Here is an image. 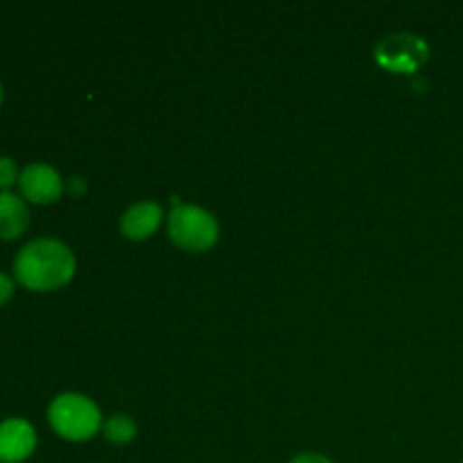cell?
<instances>
[{
	"mask_svg": "<svg viewBox=\"0 0 463 463\" xmlns=\"http://www.w3.org/2000/svg\"><path fill=\"white\" fill-rule=\"evenodd\" d=\"M75 256L63 242L39 238L27 242L14 260V276L32 292H52L75 276Z\"/></svg>",
	"mask_w": 463,
	"mask_h": 463,
	"instance_id": "cell-1",
	"label": "cell"
},
{
	"mask_svg": "<svg viewBox=\"0 0 463 463\" xmlns=\"http://www.w3.org/2000/svg\"><path fill=\"white\" fill-rule=\"evenodd\" d=\"M50 425L66 441H89L102 428L98 405L81 393H61L52 401L48 411Z\"/></svg>",
	"mask_w": 463,
	"mask_h": 463,
	"instance_id": "cell-2",
	"label": "cell"
},
{
	"mask_svg": "<svg viewBox=\"0 0 463 463\" xmlns=\"http://www.w3.org/2000/svg\"><path fill=\"white\" fill-rule=\"evenodd\" d=\"M170 238L185 251H206L220 238V224L199 206H176L170 215Z\"/></svg>",
	"mask_w": 463,
	"mask_h": 463,
	"instance_id": "cell-3",
	"label": "cell"
},
{
	"mask_svg": "<svg viewBox=\"0 0 463 463\" xmlns=\"http://www.w3.org/2000/svg\"><path fill=\"white\" fill-rule=\"evenodd\" d=\"M375 61L392 72H416L428 61V43L414 34H392L375 48Z\"/></svg>",
	"mask_w": 463,
	"mask_h": 463,
	"instance_id": "cell-4",
	"label": "cell"
},
{
	"mask_svg": "<svg viewBox=\"0 0 463 463\" xmlns=\"http://www.w3.org/2000/svg\"><path fill=\"white\" fill-rule=\"evenodd\" d=\"M23 197L34 203H52L61 197L63 181L54 167L48 163H32L18 176Z\"/></svg>",
	"mask_w": 463,
	"mask_h": 463,
	"instance_id": "cell-5",
	"label": "cell"
},
{
	"mask_svg": "<svg viewBox=\"0 0 463 463\" xmlns=\"http://www.w3.org/2000/svg\"><path fill=\"white\" fill-rule=\"evenodd\" d=\"M36 432L27 420L7 419L0 423V463H21L34 452Z\"/></svg>",
	"mask_w": 463,
	"mask_h": 463,
	"instance_id": "cell-6",
	"label": "cell"
},
{
	"mask_svg": "<svg viewBox=\"0 0 463 463\" xmlns=\"http://www.w3.org/2000/svg\"><path fill=\"white\" fill-rule=\"evenodd\" d=\"M163 220V208L154 202H140L127 208L120 217V231L129 240H147L156 233Z\"/></svg>",
	"mask_w": 463,
	"mask_h": 463,
	"instance_id": "cell-7",
	"label": "cell"
},
{
	"mask_svg": "<svg viewBox=\"0 0 463 463\" xmlns=\"http://www.w3.org/2000/svg\"><path fill=\"white\" fill-rule=\"evenodd\" d=\"M30 226V211L14 193H0V240H16Z\"/></svg>",
	"mask_w": 463,
	"mask_h": 463,
	"instance_id": "cell-8",
	"label": "cell"
},
{
	"mask_svg": "<svg viewBox=\"0 0 463 463\" xmlns=\"http://www.w3.org/2000/svg\"><path fill=\"white\" fill-rule=\"evenodd\" d=\"M136 432H138L136 420L127 414H113L104 423V437L111 443H116V446H127V443L134 441Z\"/></svg>",
	"mask_w": 463,
	"mask_h": 463,
	"instance_id": "cell-9",
	"label": "cell"
},
{
	"mask_svg": "<svg viewBox=\"0 0 463 463\" xmlns=\"http://www.w3.org/2000/svg\"><path fill=\"white\" fill-rule=\"evenodd\" d=\"M18 176L21 175L16 170V163L9 156H0V193H9V188L16 184Z\"/></svg>",
	"mask_w": 463,
	"mask_h": 463,
	"instance_id": "cell-10",
	"label": "cell"
},
{
	"mask_svg": "<svg viewBox=\"0 0 463 463\" xmlns=\"http://www.w3.org/2000/svg\"><path fill=\"white\" fill-rule=\"evenodd\" d=\"M12 294H14V280L9 279L7 274H3V271H0V306H5V303L9 301V298H12Z\"/></svg>",
	"mask_w": 463,
	"mask_h": 463,
	"instance_id": "cell-11",
	"label": "cell"
},
{
	"mask_svg": "<svg viewBox=\"0 0 463 463\" xmlns=\"http://www.w3.org/2000/svg\"><path fill=\"white\" fill-rule=\"evenodd\" d=\"M289 463H335V461L324 455H317V452H301V455L294 457Z\"/></svg>",
	"mask_w": 463,
	"mask_h": 463,
	"instance_id": "cell-12",
	"label": "cell"
},
{
	"mask_svg": "<svg viewBox=\"0 0 463 463\" xmlns=\"http://www.w3.org/2000/svg\"><path fill=\"white\" fill-rule=\"evenodd\" d=\"M71 188H72V193H75V194L84 193V181H81V179H72Z\"/></svg>",
	"mask_w": 463,
	"mask_h": 463,
	"instance_id": "cell-13",
	"label": "cell"
},
{
	"mask_svg": "<svg viewBox=\"0 0 463 463\" xmlns=\"http://www.w3.org/2000/svg\"><path fill=\"white\" fill-rule=\"evenodd\" d=\"M3 95H5L3 93V86H0V104H3Z\"/></svg>",
	"mask_w": 463,
	"mask_h": 463,
	"instance_id": "cell-14",
	"label": "cell"
},
{
	"mask_svg": "<svg viewBox=\"0 0 463 463\" xmlns=\"http://www.w3.org/2000/svg\"><path fill=\"white\" fill-rule=\"evenodd\" d=\"M461 463H463V461H461Z\"/></svg>",
	"mask_w": 463,
	"mask_h": 463,
	"instance_id": "cell-15",
	"label": "cell"
}]
</instances>
